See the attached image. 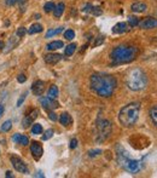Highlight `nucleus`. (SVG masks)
Listing matches in <instances>:
<instances>
[{"mask_svg": "<svg viewBox=\"0 0 157 178\" xmlns=\"http://www.w3.org/2000/svg\"><path fill=\"white\" fill-rule=\"evenodd\" d=\"M11 164L17 172H20V173H29V168L24 164V161L22 159H20V157H17L15 155L11 156Z\"/></svg>", "mask_w": 157, "mask_h": 178, "instance_id": "7", "label": "nucleus"}, {"mask_svg": "<svg viewBox=\"0 0 157 178\" xmlns=\"http://www.w3.org/2000/svg\"><path fill=\"white\" fill-rule=\"evenodd\" d=\"M76 47H78V45H76V44L68 45L67 47H65V50H64V55L67 56V57L73 56V55H74V52H75V50H76Z\"/></svg>", "mask_w": 157, "mask_h": 178, "instance_id": "21", "label": "nucleus"}, {"mask_svg": "<svg viewBox=\"0 0 157 178\" xmlns=\"http://www.w3.org/2000/svg\"><path fill=\"white\" fill-rule=\"evenodd\" d=\"M30 153H32L34 159H35L36 161H39V160L41 159L43 154H44L43 145L40 144L39 142H33V143L30 144Z\"/></svg>", "mask_w": 157, "mask_h": 178, "instance_id": "9", "label": "nucleus"}, {"mask_svg": "<svg viewBox=\"0 0 157 178\" xmlns=\"http://www.w3.org/2000/svg\"><path fill=\"white\" fill-rule=\"evenodd\" d=\"M101 153V149H94V150H90V152H88V155H90L91 157H94V156L99 155Z\"/></svg>", "mask_w": 157, "mask_h": 178, "instance_id": "32", "label": "nucleus"}, {"mask_svg": "<svg viewBox=\"0 0 157 178\" xmlns=\"http://www.w3.org/2000/svg\"><path fill=\"white\" fill-rule=\"evenodd\" d=\"M53 134H55V131L52 130V129H48L47 131L45 132V134L43 136V139L44 141H47V139H50V138H52V136H53Z\"/></svg>", "mask_w": 157, "mask_h": 178, "instance_id": "30", "label": "nucleus"}, {"mask_svg": "<svg viewBox=\"0 0 157 178\" xmlns=\"http://www.w3.org/2000/svg\"><path fill=\"white\" fill-rule=\"evenodd\" d=\"M59 123L62 124L63 126H69L70 124L73 123V119L70 116L69 113H62L61 116H59Z\"/></svg>", "mask_w": 157, "mask_h": 178, "instance_id": "17", "label": "nucleus"}, {"mask_svg": "<svg viewBox=\"0 0 157 178\" xmlns=\"http://www.w3.org/2000/svg\"><path fill=\"white\" fill-rule=\"evenodd\" d=\"M117 86V80L111 74H93L91 77V89L101 97H110Z\"/></svg>", "mask_w": 157, "mask_h": 178, "instance_id": "1", "label": "nucleus"}, {"mask_svg": "<svg viewBox=\"0 0 157 178\" xmlns=\"http://www.w3.org/2000/svg\"><path fill=\"white\" fill-rule=\"evenodd\" d=\"M122 153L123 154H119V162H120V165L123 167L126 171H128L131 173H137L140 170L139 161L131 159L129 156L127 155V152H124L123 149H122Z\"/></svg>", "mask_w": 157, "mask_h": 178, "instance_id": "5", "label": "nucleus"}, {"mask_svg": "<svg viewBox=\"0 0 157 178\" xmlns=\"http://www.w3.org/2000/svg\"><path fill=\"white\" fill-rule=\"evenodd\" d=\"M38 115H39V109H33L30 114H28V115L23 119V121H22L23 129H28L29 125H32V124L34 123V120L38 118Z\"/></svg>", "mask_w": 157, "mask_h": 178, "instance_id": "11", "label": "nucleus"}, {"mask_svg": "<svg viewBox=\"0 0 157 178\" xmlns=\"http://www.w3.org/2000/svg\"><path fill=\"white\" fill-rule=\"evenodd\" d=\"M2 114H4V105L2 103H0V118L2 116Z\"/></svg>", "mask_w": 157, "mask_h": 178, "instance_id": "39", "label": "nucleus"}, {"mask_svg": "<svg viewBox=\"0 0 157 178\" xmlns=\"http://www.w3.org/2000/svg\"><path fill=\"white\" fill-rule=\"evenodd\" d=\"M4 46H5L4 41H0V50H2V49H4Z\"/></svg>", "mask_w": 157, "mask_h": 178, "instance_id": "42", "label": "nucleus"}, {"mask_svg": "<svg viewBox=\"0 0 157 178\" xmlns=\"http://www.w3.org/2000/svg\"><path fill=\"white\" fill-rule=\"evenodd\" d=\"M6 177H13V175H12L10 171H7V172H6Z\"/></svg>", "mask_w": 157, "mask_h": 178, "instance_id": "41", "label": "nucleus"}, {"mask_svg": "<svg viewBox=\"0 0 157 178\" xmlns=\"http://www.w3.org/2000/svg\"><path fill=\"white\" fill-rule=\"evenodd\" d=\"M44 30V28H43V26L41 24H39V23H34V24H32L30 27H29V29H28V32L27 33L28 34H38V33H41Z\"/></svg>", "mask_w": 157, "mask_h": 178, "instance_id": "18", "label": "nucleus"}, {"mask_svg": "<svg viewBox=\"0 0 157 178\" xmlns=\"http://www.w3.org/2000/svg\"><path fill=\"white\" fill-rule=\"evenodd\" d=\"M128 30V23L120 22L112 27V33L114 34H123Z\"/></svg>", "mask_w": 157, "mask_h": 178, "instance_id": "13", "label": "nucleus"}, {"mask_svg": "<svg viewBox=\"0 0 157 178\" xmlns=\"http://www.w3.org/2000/svg\"><path fill=\"white\" fill-rule=\"evenodd\" d=\"M138 54V49L135 46H128V45H121L117 46L110 52V58L112 64H123L129 63L135 58Z\"/></svg>", "mask_w": 157, "mask_h": 178, "instance_id": "2", "label": "nucleus"}, {"mask_svg": "<svg viewBox=\"0 0 157 178\" xmlns=\"http://www.w3.org/2000/svg\"><path fill=\"white\" fill-rule=\"evenodd\" d=\"M64 38H65L67 40H73V39L75 38V32L71 30V29H68V30L64 32Z\"/></svg>", "mask_w": 157, "mask_h": 178, "instance_id": "29", "label": "nucleus"}, {"mask_svg": "<svg viewBox=\"0 0 157 178\" xmlns=\"http://www.w3.org/2000/svg\"><path fill=\"white\" fill-rule=\"evenodd\" d=\"M55 7H56V4L53 1H48V2H46L44 5V11L46 13H50V12H52L55 10Z\"/></svg>", "mask_w": 157, "mask_h": 178, "instance_id": "23", "label": "nucleus"}, {"mask_svg": "<svg viewBox=\"0 0 157 178\" xmlns=\"http://www.w3.org/2000/svg\"><path fill=\"white\" fill-rule=\"evenodd\" d=\"M48 116H50V119H51L52 121H56L57 119H58V118H57L56 114H55L53 111H51V110H48Z\"/></svg>", "mask_w": 157, "mask_h": 178, "instance_id": "35", "label": "nucleus"}, {"mask_svg": "<svg viewBox=\"0 0 157 178\" xmlns=\"http://www.w3.org/2000/svg\"><path fill=\"white\" fill-rule=\"evenodd\" d=\"M11 129H12L11 120H7V121H5V123L1 125V131H2V132H9Z\"/></svg>", "mask_w": 157, "mask_h": 178, "instance_id": "26", "label": "nucleus"}, {"mask_svg": "<svg viewBox=\"0 0 157 178\" xmlns=\"http://www.w3.org/2000/svg\"><path fill=\"white\" fill-rule=\"evenodd\" d=\"M62 32H63V27H59V28H56V29H50V30L46 33V38H52V36L62 33Z\"/></svg>", "mask_w": 157, "mask_h": 178, "instance_id": "24", "label": "nucleus"}, {"mask_svg": "<svg viewBox=\"0 0 157 178\" xmlns=\"http://www.w3.org/2000/svg\"><path fill=\"white\" fill-rule=\"evenodd\" d=\"M43 132V125L40 124H34L32 127V134H41Z\"/></svg>", "mask_w": 157, "mask_h": 178, "instance_id": "25", "label": "nucleus"}, {"mask_svg": "<svg viewBox=\"0 0 157 178\" xmlns=\"http://www.w3.org/2000/svg\"><path fill=\"white\" fill-rule=\"evenodd\" d=\"M141 29H152V28H157V20L152 18V17H146L141 22L138 24Z\"/></svg>", "mask_w": 157, "mask_h": 178, "instance_id": "10", "label": "nucleus"}, {"mask_svg": "<svg viewBox=\"0 0 157 178\" xmlns=\"http://www.w3.org/2000/svg\"><path fill=\"white\" fill-rule=\"evenodd\" d=\"M147 6H146L145 2H140V1H137L133 2L132 6H131V10L133 12H138V13H141V12H145Z\"/></svg>", "mask_w": 157, "mask_h": 178, "instance_id": "15", "label": "nucleus"}, {"mask_svg": "<svg viewBox=\"0 0 157 178\" xmlns=\"http://www.w3.org/2000/svg\"><path fill=\"white\" fill-rule=\"evenodd\" d=\"M78 147V139L76 138H73L71 141H70V148L71 149H75Z\"/></svg>", "mask_w": 157, "mask_h": 178, "instance_id": "34", "label": "nucleus"}, {"mask_svg": "<svg viewBox=\"0 0 157 178\" xmlns=\"http://www.w3.org/2000/svg\"><path fill=\"white\" fill-rule=\"evenodd\" d=\"M25 34H27V30H25V28H24V27L18 28V29H17V32H16V35H17L18 38H23Z\"/></svg>", "mask_w": 157, "mask_h": 178, "instance_id": "31", "label": "nucleus"}, {"mask_svg": "<svg viewBox=\"0 0 157 178\" xmlns=\"http://www.w3.org/2000/svg\"><path fill=\"white\" fill-rule=\"evenodd\" d=\"M18 1H21V0H6V5H7V6H12V5L17 4Z\"/></svg>", "mask_w": 157, "mask_h": 178, "instance_id": "36", "label": "nucleus"}, {"mask_svg": "<svg viewBox=\"0 0 157 178\" xmlns=\"http://www.w3.org/2000/svg\"><path fill=\"white\" fill-rule=\"evenodd\" d=\"M17 80H18V82H21V84H23L25 80H27V78H25V75H23V74H21L18 78H17Z\"/></svg>", "mask_w": 157, "mask_h": 178, "instance_id": "37", "label": "nucleus"}, {"mask_svg": "<svg viewBox=\"0 0 157 178\" xmlns=\"http://www.w3.org/2000/svg\"><path fill=\"white\" fill-rule=\"evenodd\" d=\"M149 114H150V118H151L152 123L157 126V104H156V105H154V107L150 109Z\"/></svg>", "mask_w": 157, "mask_h": 178, "instance_id": "22", "label": "nucleus"}, {"mask_svg": "<svg viewBox=\"0 0 157 178\" xmlns=\"http://www.w3.org/2000/svg\"><path fill=\"white\" fill-rule=\"evenodd\" d=\"M58 93H59V91H58V87H57L56 85H52L48 91H47V97H50V98H52V100H56L57 97H58Z\"/></svg>", "mask_w": 157, "mask_h": 178, "instance_id": "20", "label": "nucleus"}, {"mask_svg": "<svg viewBox=\"0 0 157 178\" xmlns=\"http://www.w3.org/2000/svg\"><path fill=\"white\" fill-rule=\"evenodd\" d=\"M124 81H126V85L129 90L141 91V90L145 89L146 85H147V77L141 69L134 68L127 73Z\"/></svg>", "mask_w": 157, "mask_h": 178, "instance_id": "4", "label": "nucleus"}, {"mask_svg": "<svg viewBox=\"0 0 157 178\" xmlns=\"http://www.w3.org/2000/svg\"><path fill=\"white\" fill-rule=\"evenodd\" d=\"M64 9H65V4H64V2H59L58 5H56V7H55V10H53L55 17H56V18H59V17L63 15Z\"/></svg>", "mask_w": 157, "mask_h": 178, "instance_id": "19", "label": "nucleus"}, {"mask_svg": "<svg viewBox=\"0 0 157 178\" xmlns=\"http://www.w3.org/2000/svg\"><path fill=\"white\" fill-rule=\"evenodd\" d=\"M44 90H45L44 81H41V80L34 81V84L32 85V92H33L35 96H41V93L44 92Z\"/></svg>", "mask_w": 157, "mask_h": 178, "instance_id": "12", "label": "nucleus"}, {"mask_svg": "<svg viewBox=\"0 0 157 178\" xmlns=\"http://www.w3.org/2000/svg\"><path fill=\"white\" fill-rule=\"evenodd\" d=\"M96 129H97V132H96L97 141L99 142H103L106 138H109L111 134V124L109 120H105V119H98L96 124Z\"/></svg>", "mask_w": 157, "mask_h": 178, "instance_id": "6", "label": "nucleus"}, {"mask_svg": "<svg viewBox=\"0 0 157 178\" xmlns=\"http://www.w3.org/2000/svg\"><path fill=\"white\" fill-rule=\"evenodd\" d=\"M17 142H18L21 145H28L29 144V138H28L27 136H24V134H21V136L18 137Z\"/></svg>", "mask_w": 157, "mask_h": 178, "instance_id": "28", "label": "nucleus"}, {"mask_svg": "<svg viewBox=\"0 0 157 178\" xmlns=\"http://www.w3.org/2000/svg\"><path fill=\"white\" fill-rule=\"evenodd\" d=\"M139 24V18L137 16H129L128 17V26L131 27H135Z\"/></svg>", "mask_w": 157, "mask_h": 178, "instance_id": "27", "label": "nucleus"}, {"mask_svg": "<svg viewBox=\"0 0 157 178\" xmlns=\"http://www.w3.org/2000/svg\"><path fill=\"white\" fill-rule=\"evenodd\" d=\"M103 40H104V38H103V36H99V39L94 41V45H96V46H97V45H101V43H103Z\"/></svg>", "mask_w": 157, "mask_h": 178, "instance_id": "38", "label": "nucleus"}, {"mask_svg": "<svg viewBox=\"0 0 157 178\" xmlns=\"http://www.w3.org/2000/svg\"><path fill=\"white\" fill-rule=\"evenodd\" d=\"M62 59V55L59 54H48L45 56V62L47 64H57Z\"/></svg>", "mask_w": 157, "mask_h": 178, "instance_id": "14", "label": "nucleus"}, {"mask_svg": "<svg viewBox=\"0 0 157 178\" xmlns=\"http://www.w3.org/2000/svg\"><path fill=\"white\" fill-rule=\"evenodd\" d=\"M18 137H20V134H16L15 136H13V141H16L17 142V139H18Z\"/></svg>", "mask_w": 157, "mask_h": 178, "instance_id": "40", "label": "nucleus"}, {"mask_svg": "<svg viewBox=\"0 0 157 178\" xmlns=\"http://www.w3.org/2000/svg\"><path fill=\"white\" fill-rule=\"evenodd\" d=\"M140 113V105L139 103H129L126 107H123L119 113V121L123 127H133L138 119Z\"/></svg>", "mask_w": 157, "mask_h": 178, "instance_id": "3", "label": "nucleus"}, {"mask_svg": "<svg viewBox=\"0 0 157 178\" xmlns=\"http://www.w3.org/2000/svg\"><path fill=\"white\" fill-rule=\"evenodd\" d=\"M63 46H64L63 41H61V40H55V41L48 43L47 46H46V49H47L48 51H55V50H59V49H62Z\"/></svg>", "mask_w": 157, "mask_h": 178, "instance_id": "16", "label": "nucleus"}, {"mask_svg": "<svg viewBox=\"0 0 157 178\" xmlns=\"http://www.w3.org/2000/svg\"><path fill=\"white\" fill-rule=\"evenodd\" d=\"M27 93H28V92H24V93H23V95H22V97H21V98H20V100H18V101H17V107L22 105V103H23V102H24V100H25V97H27Z\"/></svg>", "mask_w": 157, "mask_h": 178, "instance_id": "33", "label": "nucleus"}, {"mask_svg": "<svg viewBox=\"0 0 157 178\" xmlns=\"http://www.w3.org/2000/svg\"><path fill=\"white\" fill-rule=\"evenodd\" d=\"M40 103L46 110H53L59 107V103L56 100H52L50 97H40Z\"/></svg>", "mask_w": 157, "mask_h": 178, "instance_id": "8", "label": "nucleus"}]
</instances>
